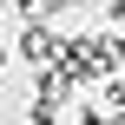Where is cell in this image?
Returning a JSON list of instances; mask_svg holds the SVG:
<instances>
[{"instance_id":"1","label":"cell","mask_w":125,"mask_h":125,"mask_svg":"<svg viewBox=\"0 0 125 125\" xmlns=\"http://www.w3.org/2000/svg\"><path fill=\"white\" fill-rule=\"evenodd\" d=\"M13 46H20V59H33V66H59V59H66V33H53L46 20H26Z\"/></svg>"},{"instance_id":"2","label":"cell","mask_w":125,"mask_h":125,"mask_svg":"<svg viewBox=\"0 0 125 125\" xmlns=\"http://www.w3.org/2000/svg\"><path fill=\"white\" fill-rule=\"evenodd\" d=\"M26 125H59V105H53V99H33V112H26Z\"/></svg>"},{"instance_id":"3","label":"cell","mask_w":125,"mask_h":125,"mask_svg":"<svg viewBox=\"0 0 125 125\" xmlns=\"http://www.w3.org/2000/svg\"><path fill=\"white\" fill-rule=\"evenodd\" d=\"M66 7H79V0H46V13H66Z\"/></svg>"},{"instance_id":"4","label":"cell","mask_w":125,"mask_h":125,"mask_svg":"<svg viewBox=\"0 0 125 125\" xmlns=\"http://www.w3.org/2000/svg\"><path fill=\"white\" fill-rule=\"evenodd\" d=\"M0 66H7V46H0Z\"/></svg>"}]
</instances>
